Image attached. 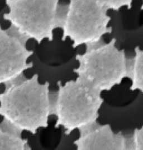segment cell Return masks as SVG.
I'll return each instance as SVG.
<instances>
[{
    "instance_id": "cell-1",
    "label": "cell",
    "mask_w": 143,
    "mask_h": 150,
    "mask_svg": "<svg viewBox=\"0 0 143 150\" xmlns=\"http://www.w3.org/2000/svg\"><path fill=\"white\" fill-rule=\"evenodd\" d=\"M4 85L0 93V116L33 135L48 128L52 111L49 82L41 83L38 74L29 78L23 74Z\"/></svg>"
},
{
    "instance_id": "cell-9",
    "label": "cell",
    "mask_w": 143,
    "mask_h": 150,
    "mask_svg": "<svg viewBox=\"0 0 143 150\" xmlns=\"http://www.w3.org/2000/svg\"><path fill=\"white\" fill-rule=\"evenodd\" d=\"M131 81L130 90L143 92V51L139 46L135 48V54L128 65V75Z\"/></svg>"
},
{
    "instance_id": "cell-12",
    "label": "cell",
    "mask_w": 143,
    "mask_h": 150,
    "mask_svg": "<svg viewBox=\"0 0 143 150\" xmlns=\"http://www.w3.org/2000/svg\"><path fill=\"white\" fill-rule=\"evenodd\" d=\"M7 4V0H0V23L5 18L4 14V9Z\"/></svg>"
},
{
    "instance_id": "cell-10",
    "label": "cell",
    "mask_w": 143,
    "mask_h": 150,
    "mask_svg": "<svg viewBox=\"0 0 143 150\" xmlns=\"http://www.w3.org/2000/svg\"><path fill=\"white\" fill-rule=\"evenodd\" d=\"M101 5L108 10L119 11L121 8L126 7L128 10L132 7L133 0H97Z\"/></svg>"
},
{
    "instance_id": "cell-11",
    "label": "cell",
    "mask_w": 143,
    "mask_h": 150,
    "mask_svg": "<svg viewBox=\"0 0 143 150\" xmlns=\"http://www.w3.org/2000/svg\"><path fill=\"white\" fill-rule=\"evenodd\" d=\"M127 150H143V127L134 130Z\"/></svg>"
},
{
    "instance_id": "cell-4",
    "label": "cell",
    "mask_w": 143,
    "mask_h": 150,
    "mask_svg": "<svg viewBox=\"0 0 143 150\" xmlns=\"http://www.w3.org/2000/svg\"><path fill=\"white\" fill-rule=\"evenodd\" d=\"M109 10L97 0H69L63 4L60 28L61 41L69 39L73 48L91 46L112 33Z\"/></svg>"
},
{
    "instance_id": "cell-8",
    "label": "cell",
    "mask_w": 143,
    "mask_h": 150,
    "mask_svg": "<svg viewBox=\"0 0 143 150\" xmlns=\"http://www.w3.org/2000/svg\"><path fill=\"white\" fill-rule=\"evenodd\" d=\"M22 132L7 119L0 123V150H30L27 139L21 137Z\"/></svg>"
},
{
    "instance_id": "cell-13",
    "label": "cell",
    "mask_w": 143,
    "mask_h": 150,
    "mask_svg": "<svg viewBox=\"0 0 143 150\" xmlns=\"http://www.w3.org/2000/svg\"><path fill=\"white\" fill-rule=\"evenodd\" d=\"M10 13H11V7H10V6L8 4H7L6 7L4 9V14H5V17L10 14Z\"/></svg>"
},
{
    "instance_id": "cell-6",
    "label": "cell",
    "mask_w": 143,
    "mask_h": 150,
    "mask_svg": "<svg viewBox=\"0 0 143 150\" xmlns=\"http://www.w3.org/2000/svg\"><path fill=\"white\" fill-rule=\"evenodd\" d=\"M27 37L13 24L6 30L0 29V85L33 68L28 60L34 51L27 47Z\"/></svg>"
},
{
    "instance_id": "cell-3",
    "label": "cell",
    "mask_w": 143,
    "mask_h": 150,
    "mask_svg": "<svg viewBox=\"0 0 143 150\" xmlns=\"http://www.w3.org/2000/svg\"><path fill=\"white\" fill-rule=\"evenodd\" d=\"M116 43L114 38L108 43L100 41L86 46L83 53L75 55L78 66L73 72L101 92L120 84L128 78V64L124 50Z\"/></svg>"
},
{
    "instance_id": "cell-2",
    "label": "cell",
    "mask_w": 143,
    "mask_h": 150,
    "mask_svg": "<svg viewBox=\"0 0 143 150\" xmlns=\"http://www.w3.org/2000/svg\"><path fill=\"white\" fill-rule=\"evenodd\" d=\"M58 91L52 101V114L56 116L55 128L62 127L66 136L96 122L104 103L100 91L85 79L77 76L75 80L58 82Z\"/></svg>"
},
{
    "instance_id": "cell-7",
    "label": "cell",
    "mask_w": 143,
    "mask_h": 150,
    "mask_svg": "<svg viewBox=\"0 0 143 150\" xmlns=\"http://www.w3.org/2000/svg\"><path fill=\"white\" fill-rule=\"evenodd\" d=\"M79 131L80 136L73 142L77 150H127L125 137L115 133L109 124L97 122Z\"/></svg>"
},
{
    "instance_id": "cell-5",
    "label": "cell",
    "mask_w": 143,
    "mask_h": 150,
    "mask_svg": "<svg viewBox=\"0 0 143 150\" xmlns=\"http://www.w3.org/2000/svg\"><path fill=\"white\" fill-rule=\"evenodd\" d=\"M60 0H7L11 13L5 18L29 40L38 44L47 40L52 42L54 31L59 28L63 4Z\"/></svg>"
}]
</instances>
